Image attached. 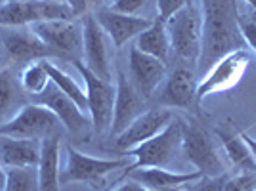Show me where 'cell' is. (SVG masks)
<instances>
[{
  "mask_svg": "<svg viewBox=\"0 0 256 191\" xmlns=\"http://www.w3.org/2000/svg\"><path fill=\"white\" fill-rule=\"evenodd\" d=\"M76 71L80 73L86 84V98H88V115L92 120V126L98 136H102L111 128L113 122V109H115V96L117 86H113L111 80H104L92 73L80 60L75 64Z\"/></svg>",
  "mask_w": 256,
  "mask_h": 191,
  "instance_id": "52a82bcc",
  "label": "cell"
},
{
  "mask_svg": "<svg viewBox=\"0 0 256 191\" xmlns=\"http://www.w3.org/2000/svg\"><path fill=\"white\" fill-rule=\"evenodd\" d=\"M172 118H174V113L168 109H151V111L142 113L122 134H118L115 138V148L124 153L138 148L140 144L159 136L160 132L170 124Z\"/></svg>",
  "mask_w": 256,
  "mask_h": 191,
  "instance_id": "9a60e30c",
  "label": "cell"
},
{
  "mask_svg": "<svg viewBox=\"0 0 256 191\" xmlns=\"http://www.w3.org/2000/svg\"><path fill=\"white\" fill-rule=\"evenodd\" d=\"M224 191H256V172H239L226 182Z\"/></svg>",
  "mask_w": 256,
  "mask_h": 191,
  "instance_id": "83f0119b",
  "label": "cell"
},
{
  "mask_svg": "<svg viewBox=\"0 0 256 191\" xmlns=\"http://www.w3.org/2000/svg\"><path fill=\"white\" fill-rule=\"evenodd\" d=\"M22 82L14 76L12 69H2L0 71V124H4V118L10 120L20 109V102L23 100Z\"/></svg>",
  "mask_w": 256,
  "mask_h": 191,
  "instance_id": "cb8c5ba5",
  "label": "cell"
},
{
  "mask_svg": "<svg viewBox=\"0 0 256 191\" xmlns=\"http://www.w3.org/2000/svg\"><path fill=\"white\" fill-rule=\"evenodd\" d=\"M252 20H254V22H256V12H254V14H252Z\"/></svg>",
  "mask_w": 256,
  "mask_h": 191,
  "instance_id": "f35d334b",
  "label": "cell"
},
{
  "mask_svg": "<svg viewBox=\"0 0 256 191\" xmlns=\"http://www.w3.org/2000/svg\"><path fill=\"white\" fill-rule=\"evenodd\" d=\"M94 18L117 48H122L128 40L136 38L146 29H150L151 23H153V20H150V18L126 16V14H118L111 8H100L94 14Z\"/></svg>",
  "mask_w": 256,
  "mask_h": 191,
  "instance_id": "e0dca14e",
  "label": "cell"
},
{
  "mask_svg": "<svg viewBox=\"0 0 256 191\" xmlns=\"http://www.w3.org/2000/svg\"><path fill=\"white\" fill-rule=\"evenodd\" d=\"M4 191H40L36 166H12L6 172Z\"/></svg>",
  "mask_w": 256,
  "mask_h": 191,
  "instance_id": "4316f807",
  "label": "cell"
},
{
  "mask_svg": "<svg viewBox=\"0 0 256 191\" xmlns=\"http://www.w3.org/2000/svg\"><path fill=\"white\" fill-rule=\"evenodd\" d=\"M0 62H2V56H0Z\"/></svg>",
  "mask_w": 256,
  "mask_h": 191,
  "instance_id": "ab89813d",
  "label": "cell"
},
{
  "mask_svg": "<svg viewBox=\"0 0 256 191\" xmlns=\"http://www.w3.org/2000/svg\"><path fill=\"white\" fill-rule=\"evenodd\" d=\"M246 4H248V6H252V8H254V12H256V0H245Z\"/></svg>",
  "mask_w": 256,
  "mask_h": 191,
  "instance_id": "74e56055",
  "label": "cell"
},
{
  "mask_svg": "<svg viewBox=\"0 0 256 191\" xmlns=\"http://www.w3.org/2000/svg\"><path fill=\"white\" fill-rule=\"evenodd\" d=\"M2 36V50L8 64L29 65L38 60H48L52 52L31 31V27H6Z\"/></svg>",
  "mask_w": 256,
  "mask_h": 191,
  "instance_id": "8fae6325",
  "label": "cell"
},
{
  "mask_svg": "<svg viewBox=\"0 0 256 191\" xmlns=\"http://www.w3.org/2000/svg\"><path fill=\"white\" fill-rule=\"evenodd\" d=\"M62 136L56 134L52 138L40 142V160H38V186L40 191H60V148Z\"/></svg>",
  "mask_w": 256,
  "mask_h": 191,
  "instance_id": "ffe728a7",
  "label": "cell"
},
{
  "mask_svg": "<svg viewBox=\"0 0 256 191\" xmlns=\"http://www.w3.org/2000/svg\"><path fill=\"white\" fill-rule=\"evenodd\" d=\"M197 84H199V80H197L195 69H190L186 65L176 67L164 80V86L159 94V106L166 107V109L192 111L199 106Z\"/></svg>",
  "mask_w": 256,
  "mask_h": 191,
  "instance_id": "7c38bea8",
  "label": "cell"
},
{
  "mask_svg": "<svg viewBox=\"0 0 256 191\" xmlns=\"http://www.w3.org/2000/svg\"><path fill=\"white\" fill-rule=\"evenodd\" d=\"M20 82H22L23 92L31 98L44 92L50 86V76H48V71L44 67V60H38V62H32L27 65L20 76Z\"/></svg>",
  "mask_w": 256,
  "mask_h": 191,
  "instance_id": "484cf974",
  "label": "cell"
},
{
  "mask_svg": "<svg viewBox=\"0 0 256 191\" xmlns=\"http://www.w3.org/2000/svg\"><path fill=\"white\" fill-rule=\"evenodd\" d=\"M136 48L140 52L148 54L151 58H157L162 64L168 62L172 52L170 38H168V31H166V23L153 20L150 29L136 36Z\"/></svg>",
  "mask_w": 256,
  "mask_h": 191,
  "instance_id": "7402d4cb",
  "label": "cell"
},
{
  "mask_svg": "<svg viewBox=\"0 0 256 191\" xmlns=\"http://www.w3.org/2000/svg\"><path fill=\"white\" fill-rule=\"evenodd\" d=\"M151 0H115L111 10L118 12V14H126V16H138L144 8H148Z\"/></svg>",
  "mask_w": 256,
  "mask_h": 191,
  "instance_id": "4dcf8cb0",
  "label": "cell"
},
{
  "mask_svg": "<svg viewBox=\"0 0 256 191\" xmlns=\"http://www.w3.org/2000/svg\"><path fill=\"white\" fill-rule=\"evenodd\" d=\"M193 0H157V20L162 23H168L170 18H174L180 10H184Z\"/></svg>",
  "mask_w": 256,
  "mask_h": 191,
  "instance_id": "f1b7e54d",
  "label": "cell"
},
{
  "mask_svg": "<svg viewBox=\"0 0 256 191\" xmlns=\"http://www.w3.org/2000/svg\"><path fill=\"white\" fill-rule=\"evenodd\" d=\"M60 126L62 122L48 107L29 104V106H23L10 120L0 124V136L42 142L60 134Z\"/></svg>",
  "mask_w": 256,
  "mask_h": 191,
  "instance_id": "8992f818",
  "label": "cell"
},
{
  "mask_svg": "<svg viewBox=\"0 0 256 191\" xmlns=\"http://www.w3.org/2000/svg\"><path fill=\"white\" fill-rule=\"evenodd\" d=\"M56 20H75L71 8L60 0H8L0 6V27H31Z\"/></svg>",
  "mask_w": 256,
  "mask_h": 191,
  "instance_id": "277c9868",
  "label": "cell"
},
{
  "mask_svg": "<svg viewBox=\"0 0 256 191\" xmlns=\"http://www.w3.org/2000/svg\"><path fill=\"white\" fill-rule=\"evenodd\" d=\"M182 153L203 178H216L226 174L216 142L210 136V132L199 122H184Z\"/></svg>",
  "mask_w": 256,
  "mask_h": 191,
  "instance_id": "5b68a950",
  "label": "cell"
},
{
  "mask_svg": "<svg viewBox=\"0 0 256 191\" xmlns=\"http://www.w3.org/2000/svg\"><path fill=\"white\" fill-rule=\"evenodd\" d=\"M31 31L42 40L52 58H62L71 64L80 60L82 50V25L73 20H56V22H44L31 25Z\"/></svg>",
  "mask_w": 256,
  "mask_h": 191,
  "instance_id": "ba28073f",
  "label": "cell"
},
{
  "mask_svg": "<svg viewBox=\"0 0 256 191\" xmlns=\"http://www.w3.org/2000/svg\"><path fill=\"white\" fill-rule=\"evenodd\" d=\"M106 31L100 27L96 18L90 14L84 16L82 20V50H84L86 67L92 73L104 78L111 80V54L107 48Z\"/></svg>",
  "mask_w": 256,
  "mask_h": 191,
  "instance_id": "4fadbf2b",
  "label": "cell"
},
{
  "mask_svg": "<svg viewBox=\"0 0 256 191\" xmlns=\"http://www.w3.org/2000/svg\"><path fill=\"white\" fill-rule=\"evenodd\" d=\"M166 31H168V38H170L172 52L195 69L197 60L201 56V46H203L201 10H197L195 4L190 2L184 10H180L174 18L168 20Z\"/></svg>",
  "mask_w": 256,
  "mask_h": 191,
  "instance_id": "3957f363",
  "label": "cell"
},
{
  "mask_svg": "<svg viewBox=\"0 0 256 191\" xmlns=\"http://www.w3.org/2000/svg\"><path fill=\"white\" fill-rule=\"evenodd\" d=\"M4 188H6V172L0 166V191H4Z\"/></svg>",
  "mask_w": 256,
  "mask_h": 191,
  "instance_id": "d590c367",
  "label": "cell"
},
{
  "mask_svg": "<svg viewBox=\"0 0 256 191\" xmlns=\"http://www.w3.org/2000/svg\"><path fill=\"white\" fill-rule=\"evenodd\" d=\"M44 67H46V71H48L50 82H52L60 92H64L67 98H71L84 113H88V98H86V92L78 86V82H76L75 78L69 76L65 71H62L60 67L52 65V62H48V60H44Z\"/></svg>",
  "mask_w": 256,
  "mask_h": 191,
  "instance_id": "d4e9b609",
  "label": "cell"
},
{
  "mask_svg": "<svg viewBox=\"0 0 256 191\" xmlns=\"http://www.w3.org/2000/svg\"><path fill=\"white\" fill-rule=\"evenodd\" d=\"M241 136H243V140L246 142V146H248V149H250V153H252V157H254V160H256V140L250 138L246 132H241Z\"/></svg>",
  "mask_w": 256,
  "mask_h": 191,
  "instance_id": "e575fe53",
  "label": "cell"
},
{
  "mask_svg": "<svg viewBox=\"0 0 256 191\" xmlns=\"http://www.w3.org/2000/svg\"><path fill=\"white\" fill-rule=\"evenodd\" d=\"M115 191H151V190L144 188V186H142V184H138V182L128 180L126 184H122V186H120V188H117Z\"/></svg>",
  "mask_w": 256,
  "mask_h": 191,
  "instance_id": "836d02e7",
  "label": "cell"
},
{
  "mask_svg": "<svg viewBox=\"0 0 256 191\" xmlns=\"http://www.w3.org/2000/svg\"><path fill=\"white\" fill-rule=\"evenodd\" d=\"M248 65H250V56L246 50H237V52L228 54L220 62H216L197 84L199 104L208 96L235 88L241 82V78L245 76Z\"/></svg>",
  "mask_w": 256,
  "mask_h": 191,
  "instance_id": "9c48e42d",
  "label": "cell"
},
{
  "mask_svg": "<svg viewBox=\"0 0 256 191\" xmlns=\"http://www.w3.org/2000/svg\"><path fill=\"white\" fill-rule=\"evenodd\" d=\"M216 134L220 138V144L224 148L226 155L230 157L235 168L239 172H256V160L241 134H235L226 126L218 128Z\"/></svg>",
  "mask_w": 256,
  "mask_h": 191,
  "instance_id": "603a6c76",
  "label": "cell"
},
{
  "mask_svg": "<svg viewBox=\"0 0 256 191\" xmlns=\"http://www.w3.org/2000/svg\"><path fill=\"white\" fill-rule=\"evenodd\" d=\"M128 71H130V82L140 92V96L144 100H150L166 76V64L140 52L136 46H132L128 54Z\"/></svg>",
  "mask_w": 256,
  "mask_h": 191,
  "instance_id": "5bb4252c",
  "label": "cell"
},
{
  "mask_svg": "<svg viewBox=\"0 0 256 191\" xmlns=\"http://www.w3.org/2000/svg\"><path fill=\"white\" fill-rule=\"evenodd\" d=\"M246 134H248L250 138H254V140H256V124H254V126H252V128H250V130H248Z\"/></svg>",
  "mask_w": 256,
  "mask_h": 191,
  "instance_id": "8d00e7d4",
  "label": "cell"
},
{
  "mask_svg": "<svg viewBox=\"0 0 256 191\" xmlns=\"http://www.w3.org/2000/svg\"><path fill=\"white\" fill-rule=\"evenodd\" d=\"M228 174L216 176V178H201V186L195 191H224Z\"/></svg>",
  "mask_w": 256,
  "mask_h": 191,
  "instance_id": "d6a6232c",
  "label": "cell"
},
{
  "mask_svg": "<svg viewBox=\"0 0 256 191\" xmlns=\"http://www.w3.org/2000/svg\"><path fill=\"white\" fill-rule=\"evenodd\" d=\"M239 27H241V34L245 38L246 48H252L256 54V22L252 18L239 16Z\"/></svg>",
  "mask_w": 256,
  "mask_h": 191,
  "instance_id": "1f68e13d",
  "label": "cell"
},
{
  "mask_svg": "<svg viewBox=\"0 0 256 191\" xmlns=\"http://www.w3.org/2000/svg\"><path fill=\"white\" fill-rule=\"evenodd\" d=\"M32 98H34V104L48 107L58 117V120L73 134H80L88 126H92L90 117H86L84 111L76 106L71 98H67L64 92H60L52 82L44 92H40L38 96H32Z\"/></svg>",
  "mask_w": 256,
  "mask_h": 191,
  "instance_id": "2e32d148",
  "label": "cell"
},
{
  "mask_svg": "<svg viewBox=\"0 0 256 191\" xmlns=\"http://www.w3.org/2000/svg\"><path fill=\"white\" fill-rule=\"evenodd\" d=\"M182 138H184V122L174 117L170 124L159 136H155L150 142H144L138 148L124 153L126 157H134V164L126 166L124 174L138 168H150V166L166 168L182 151Z\"/></svg>",
  "mask_w": 256,
  "mask_h": 191,
  "instance_id": "7a4b0ae2",
  "label": "cell"
},
{
  "mask_svg": "<svg viewBox=\"0 0 256 191\" xmlns=\"http://www.w3.org/2000/svg\"><path fill=\"white\" fill-rule=\"evenodd\" d=\"M126 166V159H96L76 151L73 146H67V166L60 172L62 184H92L94 190L104 184V178L115 170Z\"/></svg>",
  "mask_w": 256,
  "mask_h": 191,
  "instance_id": "30bf717a",
  "label": "cell"
},
{
  "mask_svg": "<svg viewBox=\"0 0 256 191\" xmlns=\"http://www.w3.org/2000/svg\"><path fill=\"white\" fill-rule=\"evenodd\" d=\"M239 16L237 0H201L203 46L195 67V73L201 78L224 56L246 50V42L239 27Z\"/></svg>",
  "mask_w": 256,
  "mask_h": 191,
  "instance_id": "6da1fadb",
  "label": "cell"
},
{
  "mask_svg": "<svg viewBox=\"0 0 256 191\" xmlns=\"http://www.w3.org/2000/svg\"><path fill=\"white\" fill-rule=\"evenodd\" d=\"M146 100L140 96L134 84L128 80L122 71L117 74V96H115V109H113V122H111V136L117 138L122 134L136 118L144 113Z\"/></svg>",
  "mask_w": 256,
  "mask_h": 191,
  "instance_id": "ac0fdd59",
  "label": "cell"
},
{
  "mask_svg": "<svg viewBox=\"0 0 256 191\" xmlns=\"http://www.w3.org/2000/svg\"><path fill=\"white\" fill-rule=\"evenodd\" d=\"M65 4L71 8L75 18H84L92 12L96 14L100 8H104L106 0H65Z\"/></svg>",
  "mask_w": 256,
  "mask_h": 191,
  "instance_id": "f546056e",
  "label": "cell"
},
{
  "mask_svg": "<svg viewBox=\"0 0 256 191\" xmlns=\"http://www.w3.org/2000/svg\"><path fill=\"white\" fill-rule=\"evenodd\" d=\"M122 178L134 180L142 184L144 188L151 191H178L192 182L201 180L203 176L199 172H170L159 166H150V168H138L122 174Z\"/></svg>",
  "mask_w": 256,
  "mask_h": 191,
  "instance_id": "d6986e66",
  "label": "cell"
},
{
  "mask_svg": "<svg viewBox=\"0 0 256 191\" xmlns=\"http://www.w3.org/2000/svg\"><path fill=\"white\" fill-rule=\"evenodd\" d=\"M0 157L8 166H38L40 142L0 136Z\"/></svg>",
  "mask_w": 256,
  "mask_h": 191,
  "instance_id": "44dd1931",
  "label": "cell"
}]
</instances>
